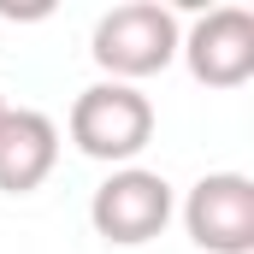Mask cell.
<instances>
[{"label": "cell", "instance_id": "obj_1", "mask_svg": "<svg viewBox=\"0 0 254 254\" xmlns=\"http://www.w3.org/2000/svg\"><path fill=\"white\" fill-rule=\"evenodd\" d=\"M178 42H184V24H178L172 6H160V0H125V6L101 12V24L89 36V54L107 71V83H130L136 89L142 77H154V71H166L178 60Z\"/></svg>", "mask_w": 254, "mask_h": 254}, {"label": "cell", "instance_id": "obj_2", "mask_svg": "<svg viewBox=\"0 0 254 254\" xmlns=\"http://www.w3.org/2000/svg\"><path fill=\"white\" fill-rule=\"evenodd\" d=\"M71 142H77V154H89V160H101V166H130L148 142H154V101L142 95V89H130V83H89L77 101H71Z\"/></svg>", "mask_w": 254, "mask_h": 254}, {"label": "cell", "instance_id": "obj_3", "mask_svg": "<svg viewBox=\"0 0 254 254\" xmlns=\"http://www.w3.org/2000/svg\"><path fill=\"white\" fill-rule=\"evenodd\" d=\"M172 213H178V201H172V184L160 178V172H148V166H119V172H107L95 195H89V225H95V237H107L113 249H142V243H154L166 225H172Z\"/></svg>", "mask_w": 254, "mask_h": 254}, {"label": "cell", "instance_id": "obj_4", "mask_svg": "<svg viewBox=\"0 0 254 254\" xmlns=\"http://www.w3.org/2000/svg\"><path fill=\"white\" fill-rule=\"evenodd\" d=\"M178 60L190 65V77L207 83V89H243L254 77V12L249 6L201 12L184 30V42H178Z\"/></svg>", "mask_w": 254, "mask_h": 254}, {"label": "cell", "instance_id": "obj_5", "mask_svg": "<svg viewBox=\"0 0 254 254\" xmlns=\"http://www.w3.org/2000/svg\"><path fill=\"white\" fill-rule=\"evenodd\" d=\"M184 231L207 254H254V178L207 172L184 195Z\"/></svg>", "mask_w": 254, "mask_h": 254}, {"label": "cell", "instance_id": "obj_6", "mask_svg": "<svg viewBox=\"0 0 254 254\" xmlns=\"http://www.w3.org/2000/svg\"><path fill=\"white\" fill-rule=\"evenodd\" d=\"M60 166V125L36 107H6L0 119V190L30 195Z\"/></svg>", "mask_w": 254, "mask_h": 254}, {"label": "cell", "instance_id": "obj_7", "mask_svg": "<svg viewBox=\"0 0 254 254\" xmlns=\"http://www.w3.org/2000/svg\"><path fill=\"white\" fill-rule=\"evenodd\" d=\"M0 119H6V95H0Z\"/></svg>", "mask_w": 254, "mask_h": 254}]
</instances>
